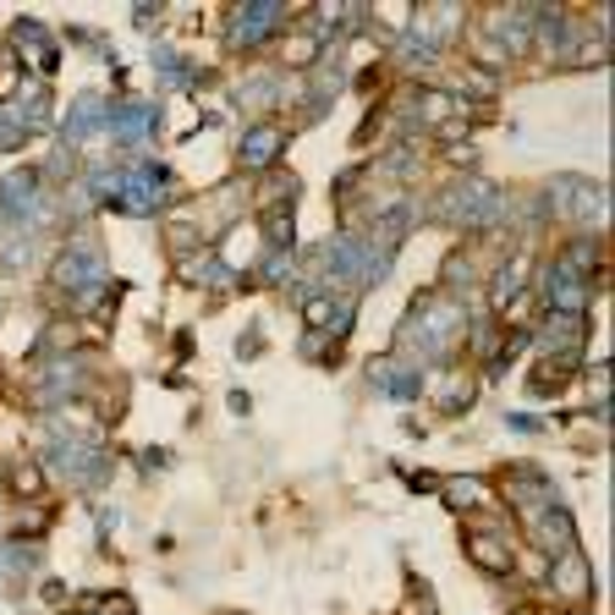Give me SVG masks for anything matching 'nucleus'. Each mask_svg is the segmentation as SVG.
Returning a JSON list of instances; mask_svg holds the SVG:
<instances>
[{"mask_svg":"<svg viewBox=\"0 0 615 615\" xmlns=\"http://www.w3.org/2000/svg\"><path fill=\"white\" fill-rule=\"evenodd\" d=\"M528 528H533V539L544 544V555H550V561H555V555H566V550H577V522H572V511H566L561 500H555V505H544Z\"/></svg>","mask_w":615,"mask_h":615,"instance_id":"nucleus-7","label":"nucleus"},{"mask_svg":"<svg viewBox=\"0 0 615 615\" xmlns=\"http://www.w3.org/2000/svg\"><path fill=\"white\" fill-rule=\"evenodd\" d=\"M467 561H472V566H483L489 577H511V566H517L511 544H505V539H494V533H467Z\"/></svg>","mask_w":615,"mask_h":615,"instance_id":"nucleus-13","label":"nucleus"},{"mask_svg":"<svg viewBox=\"0 0 615 615\" xmlns=\"http://www.w3.org/2000/svg\"><path fill=\"white\" fill-rule=\"evenodd\" d=\"M467 88H472V94H494V72H478V66H472V72H467Z\"/></svg>","mask_w":615,"mask_h":615,"instance_id":"nucleus-20","label":"nucleus"},{"mask_svg":"<svg viewBox=\"0 0 615 615\" xmlns=\"http://www.w3.org/2000/svg\"><path fill=\"white\" fill-rule=\"evenodd\" d=\"M111 133H116V144H144V138L154 133V105L149 100L111 105Z\"/></svg>","mask_w":615,"mask_h":615,"instance_id":"nucleus-14","label":"nucleus"},{"mask_svg":"<svg viewBox=\"0 0 615 615\" xmlns=\"http://www.w3.org/2000/svg\"><path fill=\"white\" fill-rule=\"evenodd\" d=\"M11 489H17V494H39V467H17V472H11Z\"/></svg>","mask_w":615,"mask_h":615,"instance_id":"nucleus-19","label":"nucleus"},{"mask_svg":"<svg viewBox=\"0 0 615 615\" xmlns=\"http://www.w3.org/2000/svg\"><path fill=\"white\" fill-rule=\"evenodd\" d=\"M286 149V133L275 127V122H253L248 133H242V144H237V159L248 165V170H264V165H275Z\"/></svg>","mask_w":615,"mask_h":615,"instance_id":"nucleus-9","label":"nucleus"},{"mask_svg":"<svg viewBox=\"0 0 615 615\" xmlns=\"http://www.w3.org/2000/svg\"><path fill=\"white\" fill-rule=\"evenodd\" d=\"M505 478H511V483H505V494H511V505H517L528 522H533L544 505H555V500H561V494H555V483H550L539 467H511Z\"/></svg>","mask_w":615,"mask_h":615,"instance_id":"nucleus-6","label":"nucleus"},{"mask_svg":"<svg viewBox=\"0 0 615 615\" xmlns=\"http://www.w3.org/2000/svg\"><path fill=\"white\" fill-rule=\"evenodd\" d=\"M50 281H55V292H66L72 303H88V292H100V286H105V253H100V242L72 237V242L55 253Z\"/></svg>","mask_w":615,"mask_h":615,"instance_id":"nucleus-1","label":"nucleus"},{"mask_svg":"<svg viewBox=\"0 0 615 615\" xmlns=\"http://www.w3.org/2000/svg\"><path fill=\"white\" fill-rule=\"evenodd\" d=\"M550 198H555V209H561V215H572V220H577V215H588V220H594V215L605 209V192H600V187H588V181H577V176H561V181L550 187Z\"/></svg>","mask_w":615,"mask_h":615,"instance_id":"nucleus-12","label":"nucleus"},{"mask_svg":"<svg viewBox=\"0 0 615 615\" xmlns=\"http://www.w3.org/2000/svg\"><path fill=\"white\" fill-rule=\"evenodd\" d=\"M539 303L550 308V313H566V319H583V308H588V281L566 264V259H555L550 264V275H544V292H539Z\"/></svg>","mask_w":615,"mask_h":615,"instance_id":"nucleus-5","label":"nucleus"},{"mask_svg":"<svg viewBox=\"0 0 615 615\" xmlns=\"http://www.w3.org/2000/svg\"><path fill=\"white\" fill-rule=\"evenodd\" d=\"M544 577L555 583V594H561L566 605H583V600L594 594V577H588V561H583L577 550H566V555H555Z\"/></svg>","mask_w":615,"mask_h":615,"instance_id":"nucleus-8","label":"nucleus"},{"mask_svg":"<svg viewBox=\"0 0 615 615\" xmlns=\"http://www.w3.org/2000/svg\"><path fill=\"white\" fill-rule=\"evenodd\" d=\"M457 330H461L457 308L451 303H424V308H413V319L402 324V341H418L424 352H446Z\"/></svg>","mask_w":615,"mask_h":615,"instance_id":"nucleus-4","label":"nucleus"},{"mask_svg":"<svg viewBox=\"0 0 615 615\" xmlns=\"http://www.w3.org/2000/svg\"><path fill=\"white\" fill-rule=\"evenodd\" d=\"M528 281H533L528 259H505V270H500V275H494V286H489V308H511L522 292H528Z\"/></svg>","mask_w":615,"mask_h":615,"instance_id":"nucleus-15","label":"nucleus"},{"mask_svg":"<svg viewBox=\"0 0 615 615\" xmlns=\"http://www.w3.org/2000/svg\"><path fill=\"white\" fill-rule=\"evenodd\" d=\"M100 133H111V100L83 94L77 111H72V122H66V144H88V138H100Z\"/></svg>","mask_w":615,"mask_h":615,"instance_id":"nucleus-11","label":"nucleus"},{"mask_svg":"<svg viewBox=\"0 0 615 615\" xmlns=\"http://www.w3.org/2000/svg\"><path fill=\"white\" fill-rule=\"evenodd\" d=\"M17 44H22V50H17L22 66H44V72L55 66V44H50V33H44L39 22H17Z\"/></svg>","mask_w":615,"mask_h":615,"instance_id":"nucleus-16","label":"nucleus"},{"mask_svg":"<svg viewBox=\"0 0 615 615\" xmlns=\"http://www.w3.org/2000/svg\"><path fill=\"white\" fill-rule=\"evenodd\" d=\"M440 494H446V505H451V511L489 505V483H483V478H446V483H440Z\"/></svg>","mask_w":615,"mask_h":615,"instance_id":"nucleus-17","label":"nucleus"},{"mask_svg":"<svg viewBox=\"0 0 615 615\" xmlns=\"http://www.w3.org/2000/svg\"><path fill=\"white\" fill-rule=\"evenodd\" d=\"M451 111H457V100H451V94H440V88H424V94H418V122H424V127H435V133H440V127L451 122Z\"/></svg>","mask_w":615,"mask_h":615,"instance_id":"nucleus-18","label":"nucleus"},{"mask_svg":"<svg viewBox=\"0 0 615 615\" xmlns=\"http://www.w3.org/2000/svg\"><path fill=\"white\" fill-rule=\"evenodd\" d=\"M281 28V6H242V11H226V33L237 39V44H259L264 33H275Z\"/></svg>","mask_w":615,"mask_h":615,"instance_id":"nucleus-10","label":"nucleus"},{"mask_svg":"<svg viewBox=\"0 0 615 615\" xmlns=\"http://www.w3.org/2000/svg\"><path fill=\"white\" fill-rule=\"evenodd\" d=\"M435 215H446L451 226H494L505 215V192L494 181H483V176H467L435 204Z\"/></svg>","mask_w":615,"mask_h":615,"instance_id":"nucleus-2","label":"nucleus"},{"mask_svg":"<svg viewBox=\"0 0 615 615\" xmlns=\"http://www.w3.org/2000/svg\"><path fill=\"white\" fill-rule=\"evenodd\" d=\"M39 215H44V176L28 170V165L0 176V226L6 231H28Z\"/></svg>","mask_w":615,"mask_h":615,"instance_id":"nucleus-3","label":"nucleus"}]
</instances>
